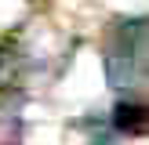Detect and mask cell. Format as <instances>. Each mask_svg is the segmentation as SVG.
Wrapping results in <instances>:
<instances>
[{"mask_svg": "<svg viewBox=\"0 0 149 145\" xmlns=\"http://www.w3.org/2000/svg\"><path fill=\"white\" fill-rule=\"evenodd\" d=\"M106 80L116 91H138L146 84V22H120L106 47Z\"/></svg>", "mask_w": 149, "mask_h": 145, "instance_id": "6da1fadb", "label": "cell"}, {"mask_svg": "<svg viewBox=\"0 0 149 145\" xmlns=\"http://www.w3.org/2000/svg\"><path fill=\"white\" fill-rule=\"evenodd\" d=\"M113 127L120 134H131V138H142L146 127H149V109L142 102H120L113 109Z\"/></svg>", "mask_w": 149, "mask_h": 145, "instance_id": "7a4b0ae2", "label": "cell"}, {"mask_svg": "<svg viewBox=\"0 0 149 145\" xmlns=\"http://www.w3.org/2000/svg\"><path fill=\"white\" fill-rule=\"evenodd\" d=\"M22 138V98L0 94V145H15Z\"/></svg>", "mask_w": 149, "mask_h": 145, "instance_id": "3957f363", "label": "cell"}, {"mask_svg": "<svg viewBox=\"0 0 149 145\" xmlns=\"http://www.w3.org/2000/svg\"><path fill=\"white\" fill-rule=\"evenodd\" d=\"M0 69H4V51H0Z\"/></svg>", "mask_w": 149, "mask_h": 145, "instance_id": "277c9868", "label": "cell"}]
</instances>
